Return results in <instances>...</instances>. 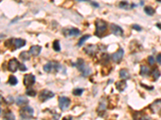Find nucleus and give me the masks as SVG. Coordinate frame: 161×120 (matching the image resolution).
I'll list each match as a JSON object with an SVG mask.
<instances>
[{"label": "nucleus", "mask_w": 161, "mask_h": 120, "mask_svg": "<svg viewBox=\"0 0 161 120\" xmlns=\"http://www.w3.org/2000/svg\"><path fill=\"white\" fill-rule=\"evenodd\" d=\"M95 25H96L95 35L98 37H102L107 29V23L102 19H98L95 23Z\"/></svg>", "instance_id": "obj_1"}, {"label": "nucleus", "mask_w": 161, "mask_h": 120, "mask_svg": "<svg viewBox=\"0 0 161 120\" xmlns=\"http://www.w3.org/2000/svg\"><path fill=\"white\" fill-rule=\"evenodd\" d=\"M75 67H77L78 68V70L81 72L82 75L83 76H88L89 74L91 72V69H90L87 65L85 64V63L84 62L83 59H78V61L77 62V63L74 65Z\"/></svg>", "instance_id": "obj_2"}, {"label": "nucleus", "mask_w": 161, "mask_h": 120, "mask_svg": "<svg viewBox=\"0 0 161 120\" xmlns=\"http://www.w3.org/2000/svg\"><path fill=\"white\" fill-rule=\"evenodd\" d=\"M19 114L23 118L29 119L32 118L33 114H34V110L30 106H24L19 110Z\"/></svg>", "instance_id": "obj_3"}, {"label": "nucleus", "mask_w": 161, "mask_h": 120, "mask_svg": "<svg viewBox=\"0 0 161 120\" xmlns=\"http://www.w3.org/2000/svg\"><path fill=\"white\" fill-rule=\"evenodd\" d=\"M55 95V94L51 90H44L40 93V100L42 102H46L48 99L53 98Z\"/></svg>", "instance_id": "obj_4"}, {"label": "nucleus", "mask_w": 161, "mask_h": 120, "mask_svg": "<svg viewBox=\"0 0 161 120\" xmlns=\"http://www.w3.org/2000/svg\"><path fill=\"white\" fill-rule=\"evenodd\" d=\"M70 103H71V101H70V99L69 98L60 97L59 98V107L62 110H68V108L70 106Z\"/></svg>", "instance_id": "obj_5"}, {"label": "nucleus", "mask_w": 161, "mask_h": 120, "mask_svg": "<svg viewBox=\"0 0 161 120\" xmlns=\"http://www.w3.org/2000/svg\"><path fill=\"white\" fill-rule=\"evenodd\" d=\"M20 63L16 59H12L8 63V70L11 72H15L19 68Z\"/></svg>", "instance_id": "obj_6"}, {"label": "nucleus", "mask_w": 161, "mask_h": 120, "mask_svg": "<svg viewBox=\"0 0 161 120\" xmlns=\"http://www.w3.org/2000/svg\"><path fill=\"white\" fill-rule=\"evenodd\" d=\"M36 77L31 74H27L24 75L23 78V83L26 86H31L35 83Z\"/></svg>", "instance_id": "obj_7"}, {"label": "nucleus", "mask_w": 161, "mask_h": 120, "mask_svg": "<svg viewBox=\"0 0 161 120\" xmlns=\"http://www.w3.org/2000/svg\"><path fill=\"white\" fill-rule=\"evenodd\" d=\"M59 64L56 63H53V62H49L47 64L44 65V70L46 72H52V71H58Z\"/></svg>", "instance_id": "obj_8"}, {"label": "nucleus", "mask_w": 161, "mask_h": 120, "mask_svg": "<svg viewBox=\"0 0 161 120\" xmlns=\"http://www.w3.org/2000/svg\"><path fill=\"white\" fill-rule=\"evenodd\" d=\"M123 55H124V51H123L122 49H119L118 51H117L114 54L112 55V59L114 63H119L123 57Z\"/></svg>", "instance_id": "obj_9"}, {"label": "nucleus", "mask_w": 161, "mask_h": 120, "mask_svg": "<svg viewBox=\"0 0 161 120\" xmlns=\"http://www.w3.org/2000/svg\"><path fill=\"white\" fill-rule=\"evenodd\" d=\"M110 30L114 35L117 36H122L123 35V31L122 29L118 26L116 24H111L110 25Z\"/></svg>", "instance_id": "obj_10"}, {"label": "nucleus", "mask_w": 161, "mask_h": 120, "mask_svg": "<svg viewBox=\"0 0 161 120\" xmlns=\"http://www.w3.org/2000/svg\"><path fill=\"white\" fill-rule=\"evenodd\" d=\"M97 50H98V47L96 45H88V46L85 48V52L87 53L88 55H92V56L97 53Z\"/></svg>", "instance_id": "obj_11"}, {"label": "nucleus", "mask_w": 161, "mask_h": 120, "mask_svg": "<svg viewBox=\"0 0 161 120\" xmlns=\"http://www.w3.org/2000/svg\"><path fill=\"white\" fill-rule=\"evenodd\" d=\"M41 50H42V47L40 46H38V45H36V46H32L30 48V54L33 56H37L40 54Z\"/></svg>", "instance_id": "obj_12"}, {"label": "nucleus", "mask_w": 161, "mask_h": 120, "mask_svg": "<svg viewBox=\"0 0 161 120\" xmlns=\"http://www.w3.org/2000/svg\"><path fill=\"white\" fill-rule=\"evenodd\" d=\"M16 103H17L18 106L26 105L28 103V99L24 96H19L16 98Z\"/></svg>", "instance_id": "obj_13"}, {"label": "nucleus", "mask_w": 161, "mask_h": 120, "mask_svg": "<svg viewBox=\"0 0 161 120\" xmlns=\"http://www.w3.org/2000/svg\"><path fill=\"white\" fill-rule=\"evenodd\" d=\"M26 44V41L24 39H16L15 40V46L16 49H19V48H21L25 46Z\"/></svg>", "instance_id": "obj_14"}, {"label": "nucleus", "mask_w": 161, "mask_h": 120, "mask_svg": "<svg viewBox=\"0 0 161 120\" xmlns=\"http://www.w3.org/2000/svg\"><path fill=\"white\" fill-rule=\"evenodd\" d=\"M116 87L119 91H123L126 87V82L124 80L119 81L116 82Z\"/></svg>", "instance_id": "obj_15"}, {"label": "nucleus", "mask_w": 161, "mask_h": 120, "mask_svg": "<svg viewBox=\"0 0 161 120\" xmlns=\"http://www.w3.org/2000/svg\"><path fill=\"white\" fill-rule=\"evenodd\" d=\"M150 73V69L145 65H142L140 67V74L143 76H147Z\"/></svg>", "instance_id": "obj_16"}, {"label": "nucleus", "mask_w": 161, "mask_h": 120, "mask_svg": "<svg viewBox=\"0 0 161 120\" xmlns=\"http://www.w3.org/2000/svg\"><path fill=\"white\" fill-rule=\"evenodd\" d=\"M135 5L134 4H129L127 2H121L119 3V7L122 8V9H125V10H128L131 9V8H133V7H135Z\"/></svg>", "instance_id": "obj_17"}, {"label": "nucleus", "mask_w": 161, "mask_h": 120, "mask_svg": "<svg viewBox=\"0 0 161 120\" xmlns=\"http://www.w3.org/2000/svg\"><path fill=\"white\" fill-rule=\"evenodd\" d=\"M119 75H120V77L123 78V79H127V78H130V74L128 71L126 69H122L120 72H119Z\"/></svg>", "instance_id": "obj_18"}, {"label": "nucleus", "mask_w": 161, "mask_h": 120, "mask_svg": "<svg viewBox=\"0 0 161 120\" xmlns=\"http://www.w3.org/2000/svg\"><path fill=\"white\" fill-rule=\"evenodd\" d=\"M144 12L147 15H149V16H151V15H153L155 14V9L153 7H151L150 6H147L144 7Z\"/></svg>", "instance_id": "obj_19"}, {"label": "nucleus", "mask_w": 161, "mask_h": 120, "mask_svg": "<svg viewBox=\"0 0 161 120\" xmlns=\"http://www.w3.org/2000/svg\"><path fill=\"white\" fill-rule=\"evenodd\" d=\"M81 31L77 28H71L70 30L68 31V35L69 36H77L80 35Z\"/></svg>", "instance_id": "obj_20"}, {"label": "nucleus", "mask_w": 161, "mask_h": 120, "mask_svg": "<svg viewBox=\"0 0 161 120\" xmlns=\"http://www.w3.org/2000/svg\"><path fill=\"white\" fill-rule=\"evenodd\" d=\"M133 119L134 120H144L145 119V117H144V115L143 114L142 112H135L133 114Z\"/></svg>", "instance_id": "obj_21"}, {"label": "nucleus", "mask_w": 161, "mask_h": 120, "mask_svg": "<svg viewBox=\"0 0 161 120\" xmlns=\"http://www.w3.org/2000/svg\"><path fill=\"white\" fill-rule=\"evenodd\" d=\"M3 120H15V115L11 111H8V112L4 114Z\"/></svg>", "instance_id": "obj_22"}, {"label": "nucleus", "mask_w": 161, "mask_h": 120, "mask_svg": "<svg viewBox=\"0 0 161 120\" xmlns=\"http://www.w3.org/2000/svg\"><path fill=\"white\" fill-rule=\"evenodd\" d=\"M151 75L154 78V80H157L160 76V71L158 68H155L151 72Z\"/></svg>", "instance_id": "obj_23"}, {"label": "nucleus", "mask_w": 161, "mask_h": 120, "mask_svg": "<svg viewBox=\"0 0 161 120\" xmlns=\"http://www.w3.org/2000/svg\"><path fill=\"white\" fill-rule=\"evenodd\" d=\"M19 57L21 58V59H23V61H27L30 59V55H29V53L27 52V51H23L19 55Z\"/></svg>", "instance_id": "obj_24"}, {"label": "nucleus", "mask_w": 161, "mask_h": 120, "mask_svg": "<svg viewBox=\"0 0 161 120\" xmlns=\"http://www.w3.org/2000/svg\"><path fill=\"white\" fill-rule=\"evenodd\" d=\"M106 102L104 100H102L100 102V104H99V107H98V110L100 111V112H104L106 110Z\"/></svg>", "instance_id": "obj_25"}, {"label": "nucleus", "mask_w": 161, "mask_h": 120, "mask_svg": "<svg viewBox=\"0 0 161 120\" xmlns=\"http://www.w3.org/2000/svg\"><path fill=\"white\" fill-rule=\"evenodd\" d=\"M8 82H9V84L12 85V86H15L18 83V80H17V78H16L15 76L13 75H11L9 77V79H8Z\"/></svg>", "instance_id": "obj_26"}, {"label": "nucleus", "mask_w": 161, "mask_h": 120, "mask_svg": "<svg viewBox=\"0 0 161 120\" xmlns=\"http://www.w3.org/2000/svg\"><path fill=\"white\" fill-rule=\"evenodd\" d=\"M90 38V35H84V36H82L81 39L79 40V42H78V46H81V45L83 44L86 40H87L88 39Z\"/></svg>", "instance_id": "obj_27"}, {"label": "nucleus", "mask_w": 161, "mask_h": 120, "mask_svg": "<svg viewBox=\"0 0 161 120\" xmlns=\"http://www.w3.org/2000/svg\"><path fill=\"white\" fill-rule=\"evenodd\" d=\"M26 94L28 96H30V97H34L36 94V91L33 89H27V91H26Z\"/></svg>", "instance_id": "obj_28"}, {"label": "nucleus", "mask_w": 161, "mask_h": 120, "mask_svg": "<svg viewBox=\"0 0 161 120\" xmlns=\"http://www.w3.org/2000/svg\"><path fill=\"white\" fill-rule=\"evenodd\" d=\"M83 89L81 88H77L75 90H73V94H74V95H77V96H80L82 94V93H83Z\"/></svg>", "instance_id": "obj_29"}, {"label": "nucleus", "mask_w": 161, "mask_h": 120, "mask_svg": "<svg viewBox=\"0 0 161 120\" xmlns=\"http://www.w3.org/2000/svg\"><path fill=\"white\" fill-rule=\"evenodd\" d=\"M53 49H54L56 51H60V42H59L58 40L54 41V43H53Z\"/></svg>", "instance_id": "obj_30"}, {"label": "nucleus", "mask_w": 161, "mask_h": 120, "mask_svg": "<svg viewBox=\"0 0 161 120\" xmlns=\"http://www.w3.org/2000/svg\"><path fill=\"white\" fill-rule=\"evenodd\" d=\"M148 63H149L150 65H154L155 59L153 58V56H149V57H148Z\"/></svg>", "instance_id": "obj_31"}, {"label": "nucleus", "mask_w": 161, "mask_h": 120, "mask_svg": "<svg viewBox=\"0 0 161 120\" xmlns=\"http://www.w3.org/2000/svg\"><path fill=\"white\" fill-rule=\"evenodd\" d=\"M132 28L135 29V30H136L137 31H142V28L140 27V26H139V25H137V24L132 25Z\"/></svg>", "instance_id": "obj_32"}, {"label": "nucleus", "mask_w": 161, "mask_h": 120, "mask_svg": "<svg viewBox=\"0 0 161 120\" xmlns=\"http://www.w3.org/2000/svg\"><path fill=\"white\" fill-rule=\"evenodd\" d=\"M156 60H157V62H158L159 64H161V53H159V54H158V55H157V57H156Z\"/></svg>", "instance_id": "obj_33"}, {"label": "nucleus", "mask_w": 161, "mask_h": 120, "mask_svg": "<svg viewBox=\"0 0 161 120\" xmlns=\"http://www.w3.org/2000/svg\"><path fill=\"white\" fill-rule=\"evenodd\" d=\"M19 69H20V71H26V70H27V67H26L25 66H24L23 64H20V66H19Z\"/></svg>", "instance_id": "obj_34"}, {"label": "nucleus", "mask_w": 161, "mask_h": 120, "mask_svg": "<svg viewBox=\"0 0 161 120\" xmlns=\"http://www.w3.org/2000/svg\"><path fill=\"white\" fill-rule=\"evenodd\" d=\"M62 120H73V118L71 116H66V117L63 118Z\"/></svg>", "instance_id": "obj_35"}, {"label": "nucleus", "mask_w": 161, "mask_h": 120, "mask_svg": "<svg viewBox=\"0 0 161 120\" xmlns=\"http://www.w3.org/2000/svg\"><path fill=\"white\" fill-rule=\"evenodd\" d=\"M156 27H157L159 30H161V23H156Z\"/></svg>", "instance_id": "obj_36"}, {"label": "nucleus", "mask_w": 161, "mask_h": 120, "mask_svg": "<svg viewBox=\"0 0 161 120\" xmlns=\"http://www.w3.org/2000/svg\"><path fill=\"white\" fill-rule=\"evenodd\" d=\"M92 5H93V6H95L96 7H99V5H98V3H92Z\"/></svg>", "instance_id": "obj_37"}, {"label": "nucleus", "mask_w": 161, "mask_h": 120, "mask_svg": "<svg viewBox=\"0 0 161 120\" xmlns=\"http://www.w3.org/2000/svg\"><path fill=\"white\" fill-rule=\"evenodd\" d=\"M3 102V97H2V96H0V105L2 104Z\"/></svg>", "instance_id": "obj_38"}]
</instances>
